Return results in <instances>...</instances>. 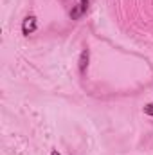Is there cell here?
Here are the masks:
<instances>
[{
    "instance_id": "1",
    "label": "cell",
    "mask_w": 153,
    "mask_h": 155,
    "mask_svg": "<svg viewBox=\"0 0 153 155\" xmlns=\"http://www.w3.org/2000/svg\"><path fill=\"white\" fill-rule=\"evenodd\" d=\"M34 31H36V16L29 15V16H25V18H24V24H22V33H24L25 36H29V35H33Z\"/></svg>"
},
{
    "instance_id": "2",
    "label": "cell",
    "mask_w": 153,
    "mask_h": 155,
    "mask_svg": "<svg viewBox=\"0 0 153 155\" xmlns=\"http://www.w3.org/2000/svg\"><path fill=\"white\" fill-rule=\"evenodd\" d=\"M88 4H90V0H79V4L74 5L72 11H70V18H72V20H77L79 16H83V13H86Z\"/></svg>"
},
{
    "instance_id": "3",
    "label": "cell",
    "mask_w": 153,
    "mask_h": 155,
    "mask_svg": "<svg viewBox=\"0 0 153 155\" xmlns=\"http://www.w3.org/2000/svg\"><path fill=\"white\" fill-rule=\"evenodd\" d=\"M86 67H88V49H85L81 52V58H79V72L85 74L86 72Z\"/></svg>"
},
{
    "instance_id": "4",
    "label": "cell",
    "mask_w": 153,
    "mask_h": 155,
    "mask_svg": "<svg viewBox=\"0 0 153 155\" xmlns=\"http://www.w3.org/2000/svg\"><path fill=\"white\" fill-rule=\"evenodd\" d=\"M144 114H148V116L153 117V103H148V105L144 107Z\"/></svg>"
},
{
    "instance_id": "5",
    "label": "cell",
    "mask_w": 153,
    "mask_h": 155,
    "mask_svg": "<svg viewBox=\"0 0 153 155\" xmlns=\"http://www.w3.org/2000/svg\"><path fill=\"white\" fill-rule=\"evenodd\" d=\"M50 155H60V153H58V152H56V150H52V153H50Z\"/></svg>"
}]
</instances>
